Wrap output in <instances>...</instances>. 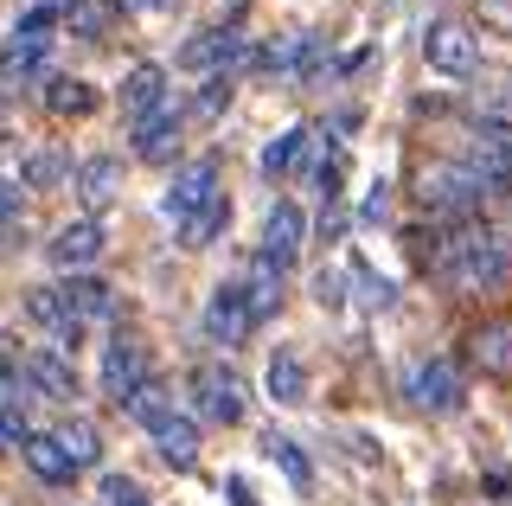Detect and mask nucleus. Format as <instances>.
<instances>
[{"mask_svg":"<svg viewBox=\"0 0 512 506\" xmlns=\"http://www.w3.org/2000/svg\"><path fill=\"white\" fill-rule=\"evenodd\" d=\"M436 282H448V295H500L512 282V231L506 225H448L436 231V244L416 250Z\"/></svg>","mask_w":512,"mask_h":506,"instance_id":"f257e3e1","label":"nucleus"},{"mask_svg":"<svg viewBox=\"0 0 512 506\" xmlns=\"http://www.w3.org/2000/svg\"><path fill=\"white\" fill-rule=\"evenodd\" d=\"M493 193H500V186H493L474 161H429L416 173V199H423V212L442 218V225H474L480 205Z\"/></svg>","mask_w":512,"mask_h":506,"instance_id":"f03ea898","label":"nucleus"},{"mask_svg":"<svg viewBox=\"0 0 512 506\" xmlns=\"http://www.w3.org/2000/svg\"><path fill=\"white\" fill-rule=\"evenodd\" d=\"M423 65L448 77V84H461V77L480 71V33L468 20H455V13H436V20L423 26Z\"/></svg>","mask_w":512,"mask_h":506,"instance_id":"7ed1b4c3","label":"nucleus"},{"mask_svg":"<svg viewBox=\"0 0 512 506\" xmlns=\"http://www.w3.org/2000/svg\"><path fill=\"white\" fill-rule=\"evenodd\" d=\"M224 193H218V154H199L192 167H180L173 173V186H167V199H160V212L173 218V225H192V218H205L218 205Z\"/></svg>","mask_w":512,"mask_h":506,"instance_id":"20e7f679","label":"nucleus"},{"mask_svg":"<svg viewBox=\"0 0 512 506\" xmlns=\"http://www.w3.org/2000/svg\"><path fill=\"white\" fill-rule=\"evenodd\" d=\"M404 398L416 410H429V417H455V410L468 404V385H461V372L448 366V359H416L404 372Z\"/></svg>","mask_w":512,"mask_h":506,"instance_id":"39448f33","label":"nucleus"},{"mask_svg":"<svg viewBox=\"0 0 512 506\" xmlns=\"http://www.w3.org/2000/svg\"><path fill=\"white\" fill-rule=\"evenodd\" d=\"M192 410L205 423H244V385L231 366H199L192 372Z\"/></svg>","mask_w":512,"mask_h":506,"instance_id":"423d86ee","label":"nucleus"},{"mask_svg":"<svg viewBox=\"0 0 512 506\" xmlns=\"http://www.w3.org/2000/svg\"><path fill=\"white\" fill-rule=\"evenodd\" d=\"M301 237H308V225H301V212L288 199L269 205V218H263V244H256V263H269L276 276L295 270V257H301Z\"/></svg>","mask_w":512,"mask_h":506,"instance_id":"0eeeda50","label":"nucleus"},{"mask_svg":"<svg viewBox=\"0 0 512 506\" xmlns=\"http://www.w3.org/2000/svg\"><path fill=\"white\" fill-rule=\"evenodd\" d=\"M256 327V308H250V289L244 282H218L212 302H205V340L218 346H237Z\"/></svg>","mask_w":512,"mask_h":506,"instance_id":"6e6552de","label":"nucleus"},{"mask_svg":"<svg viewBox=\"0 0 512 506\" xmlns=\"http://www.w3.org/2000/svg\"><path fill=\"white\" fill-rule=\"evenodd\" d=\"M148 353H141V340L135 334H109V346H103V391L116 404H128L141 385H148Z\"/></svg>","mask_w":512,"mask_h":506,"instance_id":"1a4fd4ad","label":"nucleus"},{"mask_svg":"<svg viewBox=\"0 0 512 506\" xmlns=\"http://www.w3.org/2000/svg\"><path fill=\"white\" fill-rule=\"evenodd\" d=\"M26 314L45 327V334H52V346H58V353H77V346H84V321L71 314V302H64V289H58V282H52V289H39V295H32V302H26Z\"/></svg>","mask_w":512,"mask_h":506,"instance_id":"9d476101","label":"nucleus"},{"mask_svg":"<svg viewBox=\"0 0 512 506\" xmlns=\"http://www.w3.org/2000/svg\"><path fill=\"white\" fill-rule=\"evenodd\" d=\"M20 366H26V385L39 391V398H58L64 404L77 391V366H71V353H58V346H39V353H26Z\"/></svg>","mask_w":512,"mask_h":506,"instance_id":"9b49d317","label":"nucleus"},{"mask_svg":"<svg viewBox=\"0 0 512 506\" xmlns=\"http://www.w3.org/2000/svg\"><path fill=\"white\" fill-rule=\"evenodd\" d=\"M231 58H244V33H237V26H212V33H199V39L180 45V65L186 71H212L218 77Z\"/></svg>","mask_w":512,"mask_h":506,"instance_id":"f8f14e48","label":"nucleus"},{"mask_svg":"<svg viewBox=\"0 0 512 506\" xmlns=\"http://www.w3.org/2000/svg\"><path fill=\"white\" fill-rule=\"evenodd\" d=\"M160 103H167V71L160 65H135L122 77V116L128 122H148Z\"/></svg>","mask_w":512,"mask_h":506,"instance_id":"ddd939ff","label":"nucleus"},{"mask_svg":"<svg viewBox=\"0 0 512 506\" xmlns=\"http://www.w3.org/2000/svg\"><path fill=\"white\" fill-rule=\"evenodd\" d=\"M180 122H186L180 103H160L148 122H135V154L141 161H167V154L180 148Z\"/></svg>","mask_w":512,"mask_h":506,"instance_id":"4468645a","label":"nucleus"},{"mask_svg":"<svg viewBox=\"0 0 512 506\" xmlns=\"http://www.w3.org/2000/svg\"><path fill=\"white\" fill-rule=\"evenodd\" d=\"M103 257V225L96 218H77V225H64L58 237H52V263H64V270H84V263H96Z\"/></svg>","mask_w":512,"mask_h":506,"instance_id":"2eb2a0df","label":"nucleus"},{"mask_svg":"<svg viewBox=\"0 0 512 506\" xmlns=\"http://www.w3.org/2000/svg\"><path fill=\"white\" fill-rule=\"evenodd\" d=\"M468 353H474V366L487 372V378H512V321H487V327H474Z\"/></svg>","mask_w":512,"mask_h":506,"instance_id":"dca6fc26","label":"nucleus"},{"mask_svg":"<svg viewBox=\"0 0 512 506\" xmlns=\"http://www.w3.org/2000/svg\"><path fill=\"white\" fill-rule=\"evenodd\" d=\"M148 436H154V449H160V462H167V468H192V462H199V430H192L186 417H173V410L154 423Z\"/></svg>","mask_w":512,"mask_h":506,"instance_id":"f3484780","label":"nucleus"},{"mask_svg":"<svg viewBox=\"0 0 512 506\" xmlns=\"http://www.w3.org/2000/svg\"><path fill=\"white\" fill-rule=\"evenodd\" d=\"M26 468L39 474L45 487H71V474H77L71 449H64L58 436H26Z\"/></svg>","mask_w":512,"mask_h":506,"instance_id":"a211bd4d","label":"nucleus"},{"mask_svg":"<svg viewBox=\"0 0 512 506\" xmlns=\"http://www.w3.org/2000/svg\"><path fill=\"white\" fill-rule=\"evenodd\" d=\"M263 385H269V398H276V404H308V366H301L288 346H276V353H269Z\"/></svg>","mask_w":512,"mask_h":506,"instance_id":"6ab92c4d","label":"nucleus"},{"mask_svg":"<svg viewBox=\"0 0 512 506\" xmlns=\"http://www.w3.org/2000/svg\"><path fill=\"white\" fill-rule=\"evenodd\" d=\"M58 289H64V302H71L77 321H103V314L116 308V295H109V282H103V276H84V270H77V276H64Z\"/></svg>","mask_w":512,"mask_h":506,"instance_id":"aec40b11","label":"nucleus"},{"mask_svg":"<svg viewBox=\"0 0 512 506\" xmlns=\"http://www.w3.org/2000/svg\"><path fill=\"white\" fill-rule=\"evenodd\" d=\"M263 449H269V462H276V468L288 474V487H295V494H308V487H314V462L301 455V442L269 430V436H263Z\"/></svg>","mask_w":512,"mask_h":506,"instance_id":"412c9836","label":"nucleus"},{"mask_svg":"<svg viewBox=\"0 0 512 506\" xmlns=\"http://www.w3.org/2000/svg\"><path fill=\"white\" fill-rule=\"evenodd\" d=\"M116 154H90L84 167H77V193H84L90 205H109V193H116Z\"/></svg>","mask_w":512,"mask_h":506,"instance_id":"4be33fe9","label":"nucleus"},{"mask_svg":"<svg viewBox=\"0 0 512 506\" xmlns=\"http://www.w3.org/2000/svg\"><path fill=\"white\" fill-rule=\"evenodd\" d=\"M45 103H52V116H90V109H96V90L77 84V77H52Z\"/></svg>","mask_w":512,"mask_h":506,"instance_id":"5701e85b","label":"nucleus"},{"mask_svg":"<svg viewBox=\"0 0 512 506\" xmlns=\"http://www.w3.org/2000/svg\"><path fill=\"white\" fill-rule=\"evenodd\" d=\"M301 148H308V129H282V135L263 148V180H282V173L301 161Z\"/></svg>","mask_w":512,"mask_h":506,"instance_id":"b1692460","label":"nucleus"},{"mask_svg":"<svg viewBox=\"0 0 512 506\" xmlns=\"http://www.w3.org/2000/svg\"><path fill=\"white\" fill-rule=\"evenodd\" d=\"M224 231H231V199H218L205 218H192V225L180 231V244H186V250H205V244H218Z\"/></svg>","mask_w":512,"mask_h":506,"instance_id":"393cba45","label":"nucleus"},{"mask_svg":"<svg viewBox=\"0 0 512 506\" xmlns=\"http://www.w3.org/2000/svg\"><path fill=\"white\" fill-rule=\"evenodd\" d=\"M58 442L71 449V462H77V468H96V462H103V436H96L90 423H64Z\"/></svg>","mask_w":512,"mask_h":506,"instance_id":"a878e982","label":"nucleus"},{"mask_svg":"<svg viewBox=\"0 0 512 506\" xmlns=\"http://www.w3.org/2000/svg\"><path fill=\"white\" fill-rule=\"evenodd\" d=\"M346 276L359 282V295H365L372 308H391V302H397V289H391V282H384V276H378V270H372L365 257H352V263H346Z\"/></svg>","mask_w":512,"mask_h":506,"instance_id":"bb28decb","label":"nucleus"},{"mask_svg":"<svg viewBox=\"0 0 512 506\" xmlns=\"http://www.w3.org/2000/svg\"><path fill=\"white\" fill-rule=\"evenodd\" d=\"M109 13L116 7H103V0H77L71 13H64V26H71L77 39H103V26H109Z\"/></svg>","mask_w":512,"mask_h":506,"instance_id":"cd10ccee","label":"nucleus"},{"mask_svg":"<svg viewBox=\"0 0 512 506\" xmlns=\"http://www.w3.org/2000/svg\"><path fill=\"white\" fill-rule=\"evenodd\" d=\"M64 154H32V161L20 167V186H45V180H64Z\"/></svg>","mask_w":512,"mask_h":506,"instance_id":"c85d7f7f","label":"nucleus"},{"mask_svg":"<svg viewBox=\"0 0 512 506\" xmlns=\"http://www.w3.org/2000/svg\"><path fill=\"white\" fill-rule=\"evenodd\" d=\"M103 506H154L128 474H103Z\"/></svg>","mask_w":512,"mask_h":506,"instance_id":"c756f323","label":"nucleus"},{"mask_svg":"<svg viewBox=\"0 0 512 506\" xmlns=\"http://www.w3.org/2000/svg\"><path fill=\"white\" fill-rule=\"evenodd\" d=\"M224 103H231V77L218 71V77H205V90H199V116H218Z\"/></svg>","mask_w":512,"mask_h":506,"instance_id":"7c9ffc66","label":"nucleus"},{"mask_svg":"<svg viewBox=\"0 0 512 506\" xmlns=\"http://www.w3.org/2000/svg\"><path fill=\"white\" fill-rule=\"evenodd\" d=\"M487 122H506L512 129V77H500V84L487 90Z\"/></svg>","mask_w":512,"mask_h":506,"instance_id":"2f4dec72","label":"nucleus"},{"mask_svg":"<svg viewBox=\"0 0 512 506\" xmlns=\"http://www.w3.org/2000/svg\"><path fill=\"white\" fill-rule=\"evenodd\" d=\"M474 7H480V20H487L493 33H506V39H512V0H474Z\"/></svg>","mask_w":512,"mask_h":506,"instance_id":"473e14b6","label":"nucleus"},{"mask_svg":"<svg viewBox=\"0 0 512 506\" xmlns=\"http://www.w3.org/2000/svg\"><path fill=\"white\" fill-rule=\"evenodd\" d=\"M20 205H26V193H20V180H0V231L20 218Z\"/></svg>","mask_w":512,"mask_h":506,"instance_id":"72a5a7b5","label":"nucleus"},{"mask_svg":"<svg viewBox=\"0 0 512 506\" xmlns=\"http://www.w3.org/2000/svg\"><path fill=\"white\" fill-rule=\"evenodd\" d=\"M340 295H346V289H340V270H320V276H314V302H320V308H340Z\"/></svg>","mask_w":512,"mask_h":506,"instance_id":"f704fd0d","label":"nucleus"},{"mask_svg":"<svg viewBox=\"0 0 512 506\" xmlns=\"http://www.w3.org/2000/svg\"><path fill=\"white\" fill-rule=\"evenodd\" d=\"M384 205H391V186H372V193H365V205H359V218H372V225H378V218H384Z\"/></svg>","mask_w":512,"mask_h":506,"instance_id":"c9c22d12","label":"nucleus"},{"mask_svg":"<svg viewBox=\"0 0 512 506\" xmlns=\"http://www.w3.org/2000/svg\"><path fill=\"white\" fill-rule=\"evenodd\" d=\"M224 494H231V506H256V500H250V481H244V474H231V481H224Z\"/></svg>","mask_w":512,"mask_h":506,"instance_id":"e433bc0d","label":"nucleus"},{"mask_svg":"<svg viewBox=\"0 0 512 506\" xmlns=\"http://www.w3.org/2000/svg\"><path fill=\"white\" fill-rule=\"evenodd\" d=\"M0 442H7V430H0Z\"/></svg>","mask_w":512,"mask_h":506,"instance_id":"4c0bfd02","label":"nucleus"}]
</instances>
